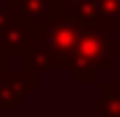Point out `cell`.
I'll list each match as a JSON object with an SVG mask.
<instances>
[{
	"instance_id": "6da1fadb",
	"label": "cell",
	"mask_w": 120,
	"mask_h": 117,
	"mask_svg": "<svg viewBox=\"0 0 120 117\" xmlns=\"http://www.w3.org/2000/svg\"><path fill=\"white\" fill-rule=\"evenodd\" d=\"M81 31H84V25L78 22V17L70 8L61 6L50 20L36 25L34 45H31L28 56L20 64L34 70V73H39V70H45V73L70 70L75 48H78V39H81Z\"/></svg>"
},
{
	"instance_id": "7a4b0ae2",
	"label": "cell",
	"mask_w": 120,
	"mask_h": 117,
	"mask_svg": "<svg viewBox=\"0 0 120 117\" xmlns=\"http://www.w3.org/2000/svg\"><path fill=\"white\" fill-rule=\"evenodd\" d=\"M120 56V45L112 42V33L101 25H84L75 56L70 64V75L75 84H92L101 78L103 70L112 67V58Z\"/></svg>"
},
{
	"instance_id": "3957f363",
	"label": "cell",
	"mask_w": 120,
	"mask_h": 117,
	"mask_svg": "<svg viewBox=\"0 0 120 117\" xmlns=\"http://www.w3.org/2000/svg\"><path fill=\"white\" fill-rule=\"evenodd\" d=\"M34 31H36V25L34 22H28V20H20V17H14L11 14V20L6 22V28L0 31V36H3V48L11 53L14 58H22L28 56L31 45H34Z\"/></svg>"
},
{
	"instance_id": "277c9868",
	"label": "cell",
	"mask_w": 120,
	"mask_h": 117,
	"mask_svg": "<svg viewBox=\"0 0 120 117\" xmlns=\"http://www.w3.org/2000/svg\"><path fill=\"white\" fill-rule=\"evenodd\" d=\"M8 8H11L14 17L39 25V22L50 20L61 6H59V0H8Z\"/></svg>"
},
{
	"instance_id": "5b68a950",
	"label": "cell",
	"mask_w": 120,
	"mask_h": 117,
	"mask_svg": "<svg viewBox=\"0 0 120 117\" xmlns=\"http://www.w3.org/2000/svg\"><path fill=\"white\" fill-rule=\"evenodd\" d=\"M95 8V22L112 36L120 33V0H92Z\"/></svg>"
},
{
	"instance_id": "8992f818",
	"label": "cell",
	"mask_w": 120,
	"mask_h": 117,
	"mask_svg": "<svg viewBox=\"0 0 120 117\" xmlns=\"http://www.w3.org/2000/svg\"><path fill=\"white\" fill-rule=\"evenodd\" d=\"M98 112L101 117H120V84H101Z\"/></svg>"
},
{
	"instance_id": "52a82bcc",
	"label": "cell",
	"mask_w": 120,
	"mask_h": 117,
	"mask_svg": "<svg viewBox=\"0 0 120 117\" xmlns=\"http://www.w3.org/2000/svg\"><path fill=\"white\" fill-rule=\"evenodd\" d=\"M0 106H11V109H17V106H22L17 98H14V92L8 87V73L6 75H0Z\"/></svg>"
},
{
	"instance_id": "ba28073f",
	"label": "cell",
	"mask_w": 120,
	"mask_h": 117,
	"mask_svg": "<svg viewBox=\"0 0 120 117\" xmlns=\"http://www.w3.org/2000/svg\"><path fill=\"white\" fill-rule=\"evenodd\" d=\"M11 58H14V56H11V53H8V50L0 45V75L11 73Z\"/></svg>"
},
{
	"instance_id": "9c48e42d",
	"label": "cell",
	"mask_w": 120,
	"mask_h": 117,
	"mask_svg": "<svg viewBox=\"0 0 120 117\" xmlns=\"http://www.w3.org/2000/svg\"><path fill=\"white\" fill-rule=\"evenodd\" d=\"M8 20H11V8H8V6H6V8L0 6V31L6 28V22H8Z\"/></svg>"
}]
</instances>
